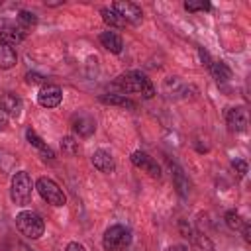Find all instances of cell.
<instances>
[{"label":"cell","instance_id":"28","mask_svg":"<svg viewBox=\"0 0 251 251\" xmlns=\"http://www.w3.org/2000/svg\"><path fill=\"white\" fill-rule=\"evenodd\" d=\"M65 251H86V247H84L82 243H78V241H71Z\"/></svg>","mask_w":251,"mask_h":251},{"label":"cell","instance_id":"23","mask_svg":"<svg viewBox=\"0 0 251 251\" xmlns=\"http://www.w3.org/2000/svg\"><path fill=\"white\" fill-rule=\"evenodd\" d=\"M25 139H27V143H29V145H33V147H37L39 151L47 147V145H45V141H43V139H41V137H39V135H37V133H35V131H33L31 127H29V129L25 131Z\"/></svg>","mask_w":251,"mask_h":251},{"label":"cell","instance_id":"7","mask_svg":"<svg viewBox=\"0 0 251 251\" xmlns=\"http://www.w3.org/2000/svg\"><path fill=\"white\" fill-rule=\"evenodd\" d=\"M129 159H131V163H133L137 169L145 171L149 176H155V178L161 176V167H159L157 161H155L151 155H147L145 151H133Z\"/></svg>","mask_w":251,"mask_h":251},{"label":"cell","instance_id":"5","mask_svg":"<svg viewBox=\"0 0 251 251\" xmlns=\"http://www.w3.org/2000/svg\"><path fill=\"white\" fill-rule=\"evenodd\" d=\"M35 188H37L39 196H41L47 204H51V206H63V204L67 202L65 192H63V190L59 188V184H57L53 178H49V176H41V178H37Z\"/></svg>","mask_w":251,"mask_h":251},{"label":"cell","instance_id":"22","mask_svg":"<svg viewBox=\"0 0 251 251\" xmlns=\"http://www.w3.org/2000/svg\"><path fill=\"white\" fill-rule=\"evenodd\" d=\"M184 10L186 12H198V10H212V4L206 0H186L184 2Z\"/></svg>","mask_w":251,"mask_h":251},{"label":"cell","instance_id":"4","mask_svg":"<svg viewBox=\"0 0 251 251\" xmlns=\"http://www.w3.org/2000/svg\"><path fill=\"white\" fill-rule=\"evenodd\" d=\"M131 241V231L129 227L126 226H110L106 231H104V237H102V245L106 251H120L124 247H127Z\"/></svg>","mask_w":251,"mask_h":251},{"label":"cell","instance_id":"30","mask_svg":"<svg viewBox=\"0 0 251 251\" xmlns=\"http://www.w3.org/2000/svg\"><path fill=\"white\" fill-rule=\"evenodd\" d=\"M169 251H188V247H186V245L176 243V245H171V247H169Z\"/></svg>","mask_w":251,"mask_h":251},{"label":"cell","instance_id":"29","mask_svg":"<svg viewBox=\"0 0 251 251\" xmlns=\"http://www.w3.org/2000/svg\"><path fill=\"white\" fill-rule=\"evenodd\" d=\"M6 126H8V116H6V112L0 110V131L6 129Z\"/></svg>","mask_w":251,"mask_h":251},{"label":"cell","instance_id":"16","mask_svg":"<svg viewBox=\"0 0 251 251\" xmlns=\"http://www.w3.org/2000/svg\"><path fill=\"white\" fill-rule=\"evenodd\" d=\"M100 102L104 104H114V106H122V108H129V110H135V102L129 100L126 94H104L100 96Z\"/></svg>","mask_w":251,"mask_h":251},{"label":"cell","instance_id":"24","mask_svg":"<svg viewBox=\"0 0 251 251\" xmlns=\"http://www.w3.org/2000/svg\"><path fill=\"white\" fill-rule=\"evenodd\" d=\"M176 173H175V182H176V186H178V192L180 194H186V188H188V182H184V176H182V171L180 169H175Z\"/></svg>","mask_w":251,"mask_h":251},{"label":"cell","instance_id":"18","mask_svg":"<svg viewBox=\"0 0 251 251\" xmlns=\"http://www.w3.org/2000/svg\"><path fill=\"white\" fill-rule=\"evenodd\" d=\"M100 14H102V20L110 25V27H116V29H122V27H126V22L120 18V14L110 6V8H102L100 10Z\"/></svg>","mask_w":251,"mask_h":251},{"label":"cell","instance_id":"1","mask_svg":"<svg viewBox=\"0 0 251 251\" xmlns=\"http://www.w3.org/2000/svg\"><path fill=\"white\" fill-rule=\"evenodd\" d=\"M114 86L120 88L122 92L126 94H141L143 98H153L155 94V86L153 82L141 73V71H127V73H122L116 80H114Z\"/></svg>","mask_w":251,"mask_h":251},{"label":"cell","instance_id":"13","mask_svg":"<svg viewBox=\"0 0 251 251\" xmlns=\"http://www.w3.org/2000/svg\"><path fill=\"white\" fill-rule=\"evenodd\" d=\"M22 100L16 96V94H4L2 98H0V110L2 112H6V116L10 118H18L20 114H22Z\"/></svg>","mask_w":251,"mask_h":251},{"label":"cell","instance_id":"6","mask_svg":"<svg viewBox=\"0 0 251 251\" xmlns=\"http://www.w3.org/2000/svg\"><path fill=\"white\" fill-rule=\"evenodd\" d=\"M112 8L120 14V18H122L126 24L137 25V24H141V20H143L141 8H139L137 4H133V2H114Z\"/></svg>","mask_w":251,"mask_h":251},{"label":"cell","instance_id":"17","mask_svg":"<svg viewBox=\"0 0 251 251\" xmlns=\"http://www.w3.org/2000/svg\"><path fill=\"white\" fill-rule=\"evenodd\" d=\"M16 61H18L16 49L0 43V69H12L16 65Z\"/></svg>","mask_w":251,"mask_h":251},{"label":"cell","instance_id":"14","mask_svg":"<svg viewBox=\"0 0 251 251\" xmlns=\"http://www.w3.org/2000/svg\"><path fill=\"white\" fill-rule=\"evenodd\" d=\"M100 43L110 53H122V49H124V41L116 31H102L100 33Z\"/></svg>","mask_w":251,"mask_h":251},{"label":"cell","instance_id":"9","mask_svg":"<svg viewBox=\"0 0 251 251\" xmlns=\"http://www.w3.org/2000/svg\"><path fill=\"white\" fill-rule=\"evenodd\" d=\"M73 129L78 137H90L96 131V120L86 112L75 114L73 116Z\"/></svg>","mask_w":251,"mask_h":251},{"label":"cell","instance_id":"25","mask_svg":"<svg viewBox=\"0 0 251 251\" xmlns=\"http://www.w3.org/2000/svg\"><path fill=\"white\" fill-rule=\"evenodd\" d=\"M231 167L235 169V173H237L239 176H245V173H247V163H245V161L233 159V161H231Z\"/></svg>","mask_w":251,"mask_h":251},{"label":"cell","instance_id":"19","mask_svg":"<svg viewBox=\"0 0 251 251\" xmlns=\"http://www.w3.org/2000/svg\"><path fill=\"white\" fill-rule=\"evenodd\" d=\"M18 24H20V27L25 31L27 27H33V25L37 24V18H35V14L27 12V10H22V12L18 14Z\"/></svg>","mask_w":251,"mask_h":251},{"label":"cell","instance_id":"26","mask_svg":"<svg viewBox=\"0 0 251 251\" xmlns=\"http://www.w3.org/2000/svg\"><path fill=\"white\" fill-rule=\"evenodd\" d=\"M43 80H45V78H43L39 73H27V75H25V82H27V84H41Z\"/></svg>","mask_w":251,"mask_h":251},{"label":"cell","instance_id":"11","mask_svg":"<svg viewBox=\"0 0 251 251\" xmlns=\"http://www.w3.org/2000/svg\"><path fill=\"white\" fill-rule=\"evenodd\" d=\"M226 122L229 126L231 131H245L247 129V114L243 108H231L227 110V116H226Z\"/></svg>","mask_w":251,"mask_h":251},{"label":"cell","instance_id":"21","mask_svg":"<svg viewBox=\"0 0 251 251\" xmlns=\"http://www.w3.org/2000/svg\"><path fill=\"white\" fill-rule=\"evenodd\" d=\"M61 149H63V153L65 155H76L78 153V141H75V137H71V135H67V137H63V141H61Z\"/></svg>","mask_w":251,"mask_h":251},{"label":"cell","instance_id":"27","mask_svg":"<svg viewBox=\"0 0 251 251\" xmlns=\"http://www.w3.org/2000/svg\"><path fill=\"white\" fill-rule=\"evenodd\" d=\"M198 53H200V59H202V65H206V67H210L212 65V59H210V55H208V51L206 49H198Z\"/></svg>","mask_w":251,"mask_h":251},{"label":"cell","instance_id":"10","mask_svg":"<svg viewBox=\"0 0 251 251\" xmlns=\"http://www.w3.org/2000/svg\"><path fill=\"white\" fill-rule=\"evenodd\" d=\"M92 165L100 173H114V169H116L114 157H112V153L108 149H96L92 153Z\"/></svg>","mask_w":251,"mask_h":251},{"label":"cell","instance_id":"15","mask_svg":"<svg viewBox=\"0 0 251 251\" xmlns=\"http://www.w3.org/2000/svg\"><path fill=\"white\" fill-rule=\"evenodd\" d=\"M210 71H212V75H214V78H216L218 82H227V80L233 76L231 69H229L224 61H212Z\"/></svg>","mask_w":251,"mask_h":251},{"label":"cell","instance_id":"12","mask_svg":"<svg viewBox=\"0 0 251 251\" xmlns=\"http://www.w3.org/2000/svg\"><path fill=\"white\" fill-rule=\"evenodd\" d=\"M24 37H25V31L20 25H4L0 29V43H4V45L14 47V45L22 43Z\"/></svg>","mask_w":251,"mask_h":251},{"label":"cell","instance_id":"2","mask_svg":"<svg viewBox=\"0 0 251 251\" xmlns=\"http://www.w3.org/2000/svg\"><path fill=\"white\" fill-rule=\"evenodd\" d=\"M16 226L20 229L22 235H25L27 239H39L45 231V222L37 212L31 210H22L16 216Z\"/></svg>","mask_w":251,"mask_h":251},{"label":"cell","instance_id":"3","mask_svg":"<svg viewBox=\"0 0 251 251\" xmlns=\"http://www.w3.org/2000/svg\"><path fill=\"white\" fill-rule=\"evenodd\" d=\"M33 188L35 186L31 182V176L25 171H18L12 176V182H10V196L16 204H27L29 198H31Z\"/></svg>","mask_w":251,"mask_h":251},{"label":"cell","instance_id":"8","mask_svg":"<svg viewBox=\"0 0 251 251\" xmlns=\"http://www.w3.org/2000/svg\"><path fill=\"white\" fill-rule=\"evenodd\" d=\"M63 100V90L57 84H43L37 92V102L43 108H57Z\"/></svg>","mask_w":251,"mask_h":251},{"label":"cell","instance_id":"20","mask_svg":"<svg viewBox=\"0 0 251 251\" xmlns=\"http://www.w3.org/2000/svg\"><path fill=\"white\" fill-rule=\"evenodd\" d=\"M226 224H227V227L229 229H243V226H245V222L241 220V216L235 212V210H229V212H226Z\"/></svg>","mask_w":251,"mask_h":251}]
</instances>
